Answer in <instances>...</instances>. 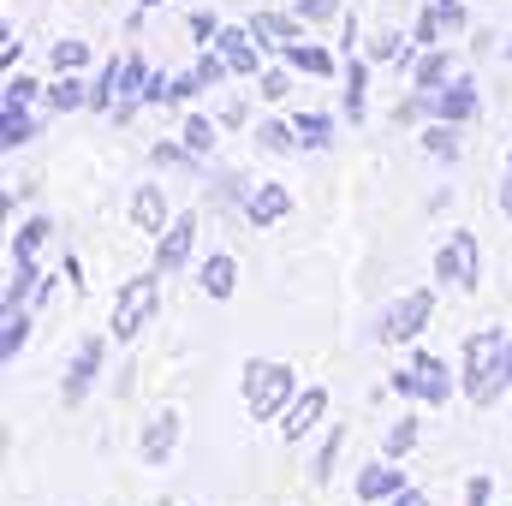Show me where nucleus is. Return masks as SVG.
I'll list each match as a JSON object with an SVG mask.
<instances>
[{
    "label": "nucleus",
    "mask_w": 512,
    "mask_h": 506,
    "mask_svg": "<svg viewBox=\"0 0 512 506\" xmlns=\"http://www.w3.org/2000/svg\"><path fill=\"white\" fill-rule=\"evenodd\" d=\"M423 149L441 155V161H459V126L453 120H435V126L423 131Z\"/></svg>",
    "instance_id": "28"
},
{
    "label": "nucleus",
    "mask_w": 512,
    "mask_h": 506,
    "mask_svg": "<svg viewBox=\"0 0 512 506\" xmlns=\"http://www.w3.org/2000/svg\"><path fill=\"white\" fill-rule=\"evenodd\" d=\"M251 36L262 42V48H286V42H298V12H256Z\"/></svg>",
    "instance_id": "17"
},
{
    "label": "nucleus",
    "mask_w": 512,
    "mask_h": 506,
    "mask_svg": "<svg viewBox=\"0 0 512 506\" xmlns=\"http://www.w3.org/2000/svg\"><path fill=\"white\" fill-rule=\"evenodd\" d=\"M30 102H36V78H6L0 108H30Z\"/></svg>",
    "instance_id": "36"
},
{
    "label": "nucleus",
    "mask_w": 512,
    "mask_h": 506,
    "mask_svg": "<svg viewBox=\"0 0 512 506\" xmlns=\"http://www.w3.org/2000/svg\"><path fill=\"white\" fill-rule=\"evenodd\" d=\"M256 143H262L268 155H292V149H304V143H298V126H280V120H262Z\"/></svg>",
    "instance_id": "30"
},
{
    "label": "nucleus",
    "mask_w": 512,
    "mask_h": 506,
    "mask_svg": "<svg viewBox=\"0 0 512 506\" xmlns=\"http://www.w3.org/2000/svg\"><path fill=\"white\" fill-rule=\"evenodd\" d=\"M137 6H161V0H137Z\"/></svg>",
    "instance_id": "47"
},
{
    "label": "nucleus",
    "mask_w": 512,
    "mask_h": 506,
    "mask_svg": "<svg viewBox=\"0 0 512 506\" xmlns=\"http://www.w3.org/2000/svg\"><path fill=\"white\" fill-rule=\"evenodd\" d=\"M447 78H453V54H447V48H429V54L411 66V84H417V90H441Z\"/></svg>",
    "instance_id": "21"
},
{
    "label": "nucleus",
    "mask_w": 512,
    "mask_h": 506,
    "mask_svg": "<svg viewBox=\"0 0 512 506\" xmlns=\"http://www.w3.org/2000/svg\"><path fill=\"white\" fill-rule=\"evenodd\" d=\"M131 221L143 227V233H167V197H161V185H137V197H131Z\"/></svg>",
    "instance_id": "16"
},
{
    "label": "nucleus",
    "mask_w": 512,
    "mask_h": 506,
    "mask_svg": "<svg viewBox=\"0 0 512 506\" xmlns=\"http://www.w3.org/2000/svg\"><path fill=\"white\" fill-rule=\"evenodd\" d=\"M292 126H298V143H304V149H328V143H334V120H328V114H298Z\"/></svg>",
    "instance_id": "29"
},
{
    "label": "nucleus",
    "mask_w": 512,
    "mask_h": 506,
    "mask_svg": "<svg viewBox=\"0 0 512 506\" xmlns=\"http://www.w3.org/2000/svg\"><path fill=\"white\" fill-rule=\"evenodd\" d=\"M179 137H185V149H197V155H209V149L221 143V131H215V120H209V114H185Z\"/></svg>",
    "instance_id": "27"
},
{
    "label": "nucleus",
    "mask_w": 512,
    "mask_h": 506,
    "mask_svg": "<svg viewBox=\"0 0 512 506\" xmlns=\"http://www.w3.org/2000/svg\"><path fill=\"white\" fill-rule=\"evenodd\" d=\"M24 334H30V310H6V334H0V358H6V364L18 358Z\"/></svg>",
    "instance_id": "31"
},
{
    "label": "nucleus",
    "mask_w": 512,
    "mask_h": 506,
    "mask_svg": "<svg viewBox=\"0 0 512 506\" xmlns=\"http://www.w3.org/2000/svg\"><path fill=\"white\" fill-rule=\"evenodd\" d=\"M155 304H161V268H149V274H137L120 286V298H114V316H108V334L126 346L137 340L143 328H149V316H155Z\"/></svg>",
    "instance_id": "3"
},
{
    "label": "nucleus",
    "mask_w": 512,
    "mask_h": 506,
    "mask_svg": "<svg viewBox=\"0 0 512 506\" xmlns=\"http://www.w3.org/2000/svg\"><path fill=\"white\" fill-rule=\"evenodd\" d=\"M411 447H417V423L405 417V423H393V429H387V459H405Z\"/></svg>",
    "instance_id": "35"
},
{
    "label": "nucleus",
    "mask_w": 512,
    "mask_h": 506,
    "mask_svg": "<svg viewBox=\"0 0 512 506\" xmlns=\"http://www.w3.org/2000/svg\"><path fill=\"white\" fill-rule=\"evenodd\" d=\"M102 358H108V340H102V334L78 340V352H72V364H66V381H60V399H66V405H78V399L96 387V376H102Z\"/></svg>",
    "instance_id": "7"
},
{
    "label": "nucleus",
    "mask_w": 512,
    "mask_h": 506,
    "mask_svg": "<svg viewBox=\"0 0 512 506\" xmlns=\"http://www.w3.org/2000/svg\"><path fill=\"white\" fill-rule=\"evenodd\" d=\"M143 90H149V66H143V54H120V60H108V72H102L90 108L114 114L120 102H143Z\"/></svg>",
    "instance_id": "4"
},
{
    "label": "nucleus",
    "mask_w": 512,
    "mask_h": 506,
    "mask_svg": "<svg viewBox=\"0 0 512 506\" xmlns=\"http://www.w3.org/2000/svg\"><path fill=\"white\" fill-rule=\"evenodd\" d=\"M0 60H6V66H18V30H12V24L0 30Z\"/></svg>",
    "instance_id": "43"
},
{
    "label": "nucleus",
    "mask_w": 512,
    "mask_h": 506,
    "mask_svg": "<svg viewBox=\"0 0 512 506\" xmlns=\"http://www.w3.org/2000/svg\"><path fill=\"white\" fill-rule=\"evenodd\" d=\"M155 167H185V173H197V149H185V143H155Z\"/></svg>",
    "instance_id": "34"
},
{
    "label": "nucleus",
    "mask_w": 512,
    "mask_h": 506,
    "mask_svg": "<svg viewBox=\"0 0 512 506\" xmlns=\"http://www.w3.org/2000/svg\"><path fill=\"white\" fill-rule=\"evenodd\" d=\"M507 54H512V42H507Z\"/></svg>",
    "instance_id": "48"
},
{
    "label": "nucleus",
    "mask_w": 512,
    "mask_h": 506,
    "mask_svg": "<svg viewBox=\"0 0 512 506\" xmlns=\"http://www.w3.org/2000/svg\"><path fill=\"white\" fill-rule=\"evenodd\" d=\"M507 167H512V155H507Z\"/></svg>",
    "instance_id": "49"
},
{
    "label": "nucleus",
    "mask_w": 512,
    "mask_h": 506,
    "mask_svg": "<svg viewBox=\"0 0 512 506\" xmlns=\"http://www.w3.org/2000/svg\"><path fill=\"white\" fill-rule=\"evenodd\" d=\"M340 447H346V429H328V441H322V453H316V465H310V477H316V483H328V477H334Z\"/></svg>",
    "instance_id": "32"
},
{
    "label": "nucleus",
    "mask_w": 512,
    "mask_h": 506,
    "mask_svg": "<svg viewBox=\"0 0 512 506\" xmlns=\"http://www.w3.org/2000/svg\"><path fill=\"white\" fill-rule=\"evenodd\" d=\"M399 489H405V471H399L393 459H382V465H370V471H358V501L382 506V501H393Z\"/></svg>",
    "instance_id": "15"
},
{
    "label": "nucleus",
    "mask_w": 512,
    "mask_h": 506,
    "mask_svg": "<svg viewBox=\"0 0 512 506\" xmlns=\"http://www.w3.org/2000/svg\"><path fill=\"white\" fill-rule=\"evenodd\" d=\"M382 506H429V501H423V489H399V495L382 501Z\"/></svg>",
    "instance_id": "44"
},
{
    "label": "nucleus",
    "mask_w": 512,
    "mask_h": 506,
    "mask_svg": "<svg viewBox=\"0 0 512 506\" xmlns=\"http://www.w3.org/2000/svg\"><path fill=\"white\" fill-rule=\"evenodd\" d=\"M215 48L233 60V72L239 78H262V54H256V36H251V24L245 30H233V24H221V36H215Z\"/></svg>",
    "instance_id": "13"
},
{
    "label": "nucleus",
    "mask_w": 512,
    "mask_h": 506,
    "mask_svg": "<svg viewBox=\"0 0 512 506\" xmlns=\"http://www.w3.org/2000/svg\"><path fill=\"white\" fill-rule=\"evenodd\" d=\"M245 215H251L256 227H274V221H286V215H292V191H286V185H274V179H262L251 197H245Z\"/></svg>",
    "instance_id": "14"
},
{
    "label": "nucleus",
    "mask_w": 512,
    "mask_h": 506,
    "mask_svg": "<svg viewBox=\"0 0 512 506\" xmlns=\"http://www.w3.org/2000/svg\"><path fill=\"white\" fill-rule=\"evenodd\" d=\"M197 280H203L209 298H233V286H239V262H233L227 251H215L203 268H197Z\"/></svg>",
    "instance_id": "18"
},
{
    "label": "nucleus",
    "mask_w": 512,
    "mask_h": 506,
    "mask_svg": "<svg viewBox=\"0 0 512 506\" xmlns=\"http://www.w3.org/2000/svg\"><path fill=\"white\" fill-rule=\"evenodd\" d=\"M280 60H286V66H298V72H310V78H328V72H334V54H328V48H316V42H286V48H280Z\"/></svg>",
    "instance_id": "20"
},
{
    "label": "nucleus",
    "mask_w": 512,
    "mask_h": 506,
    "mask_svg": "<svg viewBox=\"0 0 512 506\" xmlns=\"http://www.w3.org/2000/svg\"><path fill=\"white\" fill-rule=\"evenodd\" d=\"M90 84L78 78V72H60L54 84H48V108H60V114H78V108H90Z\"/></svg>",
    "instance_id": "19"
},
{
    "label": "nucleus",
    "mask_w": 512,
    "mask_h": 506,
    "mask_svg": "<svg viewBox=\"0 0 512 506\" xmlns=\"http://www.w3.org/2000/svg\"><path fill=\"white\" fill-rule=\"evenodd\" d=\"M364 90H370V66H364L358 54H346V114H352V120H364V108H370Z\"/></svg>",
    "instance_id": "23"
},
{
    "label": "nucleus",
    "mask_w": 512,
    "mask_h": 506,
    "mask_svg": "<svg viewBox=\"0 0 512 506\" xmlns=\"http://www.w3.org/2000/svg\"><path fill=\"white\" fill-rule=\"evenodd\" d=\"M489 495H495V483H489V477L477 471V477L465 483V506H489Z\"/></svg>",
    "instance_id": "39"
},
{
    "label": "nucleus",
    "mask_w": 512,
    "mask_h": 506,
    "mask_svg": "<svg viewBox=\"0 0 512 506\" xmlns=\"http://www.w3.org/2000/svg\"><path fill=\"white\" fill-rule=\"evenodd\" d=\"M191 72H197V78H203V90H221V84H227V78H233V60H227V54H221V48H203V54H197V66H191Z\"/></svg>",
    "instance_id": "26"
},
{
    "label": "nucleus",
    "mask_w": 512,
    "mask_h": 506,
    "mask_svg": "<svg viewBox=\"0 0 512 506\" xmlns=\"http://www.w3.org/2000/svg\"><path fill=\"white\" fill-rule=\"evenodd\" d=\"M501 352H507L501 328H477L465 340V393L477 405H495V393H501Z\"/></svg>",
    "instance_id": "1"
},
{
    "label": "nucleus",
    "mask_w": 512,
    "mask_h": 506,
    "mask_svg": "<svg viewBox=\"0 0 512 506\" xmlns=\"http://www.w3.org/2000/svg\"><path fill=\"white\" fill-rule=\"evenodd\" d=\"M292 399H298V370L292 364H262V358L245 364V405H251V417H286Z\"/></svg>",
    "instance_id": "2"
},
{
    "label": "nucleus",
    "mask_w": 512,
    "mask_h": 506,
    "mask_svg": "<svg viewBox=\"0 0 512 506\" xmlns=\"http://www.w3.org/2000/svg\"><path fill=\"white\" fill-rule=\"evenodd\" d=\"M429 114L435 120H453V126H465L471 114H477V84L459 72V78H447L441 90H429Z\"/></svg>",
    "instance_id": "10"
},
{
    "label": "nucleus",
    "mask_w": 512,
    "mask_h": 506,
    "mask_svg": "<svg viewBox=\"0 0 512 506\" xmlns=\"http://www.w3.org/2000/svg\"><path fill=\"white\" fill-rule=\"evenodd\" d=\"M286 90H292V84H286V72H262V96H268V102H280Z\"/></svg>",
    "instance_id": "41"
},
{
    "label": "nucleus",
    "mask_w": 512,
    "mask_h": 506,
    "mask_svg": "<svg viewBox=\"0 0 512 506\" xmlns=\"http://www.w3.org/2000/svg\"><path fill=\"white\" fill-rule=\"evenodd\" d=\"M191 36H197V42H215V36H221L215 12H191Z\"/></svg>",
    "instance_id": "40"
},
{
    "label": "nucleus",
    "mask_w": 512,
    "mask_h": 506,
    "mask_svg": "<svg viewBox=\"0 0 512 506\" xmlns=\"http://www.w3.org/2000/svg\"><path fill=\"white\" fill-rule=\"evenodd\" d=\"M501 387H512V340H507V352H501Z\"/></svg>",
    "instance_id": "46"
},
{
    "label": "nucleus",
    "mask_w": 512,
    "mask_h": 506,
    "mask_svg": "<svg viewBox=\"0 0 512 506\" xmlns=\"http://www.w3.org/2000/svg\"><path fill=\"white\" fill-rule=\"evenodd\" d=\"M435 280H441V286H459V292L477 286V239H471V233H453V239L435 251Z\"/></svg>",
    "instance_id": "8"
},
{
    "label": "nucleus",
    "mask_w": 512,
    "mask_h": 506,
    "mask_svg": "<svg viewBox=\"0 0 512 506\" xmlns=\"http://www.w3.org/2000/svg\"><path fill=\"white\" fill-rule=\"evenodd\" d=\"M429 310H435V292H429V286L405 292V298H399V304L382 316V340H387V346H405V340H417V334H423V322H429Z\"/></svg>",
    "instance_id": "6"
},
{
    "label": "nucleus",
    "mask_w": 512,
    "mask_h": 506,
    "mask_svg": "<svg viewBox=\"0 0 512 506\" xmlns=\"http://www.w3.org/2000/svg\"><path fill=\"white\" fill-rule=\"evenodd\" d=\"M179 435H185L179 411H173V405H167V411H155V417L143 423V465L167 471V465H173V453H179Z\"/></svg>",
    "instance_id": "9"
},
{
    "label": "nucleus",
    "mask_w": 512,
    "mask_h": 506,
    "mask_svg": "<svg viewBox=\"0 0 512 506\" xmlns=\"http://www.w3.org/2000/svg\"><path fill=\"white\" fill-rule=\"evenodd\" d=\"M84 60H90V42H72V36L54 42V72H78Z\"/></svg>",
    "instance_id": "33"
},
{
    "label": "nucleus",
    "mask_w": 512,
    "mask_h": 506,
    "mask_svg": "<svg viewBox=\"0 0 512 506\" xmlns=\"http://www.w3.org/2000/svg\"><path fill=\"white\" fill-rule=\"evenodd\" d=\"M393 393H405V399H423V405H441V399H453V370L441 364V358H429V352H417L399 376H393Z\"/></svg>",
    "instance_id": "5"
},
{
    "label": "nucleus",
    "mask_w": 512,
    "mask_h": 506,
    "mask_svg": "<svg viewBox=\"0 0 512 506\" xmlns=\"http://www.w3.org/2000/svg\"><path fill=\"white\" fill-rule=\"evenodd\" d=\"M435 12H441V24H447V30H459V24H465V6H459V0H435Z\"/></svg>",
    "instance_id": "42"
},
{
    "label": "nucleus",
    "mask_w": 512,
    "mask_h": 506,
    "mask_svg": "<svg viewBox=\"0 0 512 506\" xmlns=\"http://www.w3.org/2000/svg\"><path fill=\"white\" fill-rule=\"evenodd\" d=\"M36 286H42V274H36V262L24 256V262H12V280H6V298H0V304H6V310H24V304L36 298Z\"/></svg>",
    "instance_id": "22"
},
{
    "label": "nucleus",
    "mask_w": 512,
    "mask_h": 506,
    "mask_svg": "<svg viewBox=\"0 0 512 506\" xmlns=\"http://www.w3.org/2000/svg\"><path fill=\"white\" fill-rule=\"evenodd\" d=\"M48 233H54V221H48V215H36V221H24V227L12 233V262H24V256H36V251H42V239H48Z\"/></svg>",
    "instance_id": "25"
},
{
    "label": "nucleus",
    "mask_w": 512,
    "mask_h": 506,
    "mask_svg": "<svg viewBox=\"0 0 512 506\" xmlns=\"http://www.w3.org/2000/svg\"><path fill=\"white\" fill-rule=\"evenodd\" d=\"M292 12L316 24V18H334V12H340V0H292Z\"/></svg>",
    "instance_id": "38"
},
{
    "label": "nucleus",
    "mask_w": 512,
    "mask_h": 506,
    "mask_svg": "<svg viewBox=\"0 0 512 506\" xmlns=\"http://www.w3.org/2000/svg\"><path fill=\"white\" fill-rule=\"evenodd\" d=\"M191 245H197V215H173V227L155 239V268L161 274H179L191 262Z\"/></svg>",
    "instance_id": "11"
},
{
    "label": "nucleus",
    "mask_w": 512,
    "mask_h": 506,
    "mask_svg": "<svg viewBox=\"0 0 512 506\" xmlns=\"http://www.w3.org/2000/svg\"><path fill=\"white\" fill-rule=\"evenodd\" d=\"M501 215H507V221H512V173H507V179H501Z\"/></svg>",
    "instance_id": "45"
},
{
    "label": "nucleus",
    "mask_w": 512,
    "mask_h": 506,
    "mask_svg": "<svg viewBox=\"0 0 512 506\" xmlns=\"http://www.w3.org/2000/svg\"><path fill=\"white\" fill-rule=\"evenodd\" d=\"M441 30H447V24H441V12L429 6V12H417V24H411V42H441Z\"/></svg>",
    "instance_id": "37"
},
{
    "label": "nucleus",
    "mask_w": 512,
    "mask_h": 506,
    "mask_svg": "<svg viewBox=\"0 0 512 506\" xmlns=\"http://www.w3.org/2000/svg\"><path fill=\"white\" fill-rule=\"evenodd\" d=\"M36 137V120L24 108H0V149H24Z\"/></svg>",
    "instance_id": "24"
},
{
    "label": "nucleus",
    "mask_w": 512,
    "mask_h": 506,
    "mask_svg": "<svg viewBox=\"0 0 512 506\" xmlns=\"http://www.w3.org/2000/svg\"><path fill=\"white\" fill-rule=\"evenodd\" d=\"M322 411H328V387H310V393H298V399L286 405V417H280V435H286V441H304V435L322 423Z\"/></svg>",
    "instance_id": "12"
}]
</instances>
